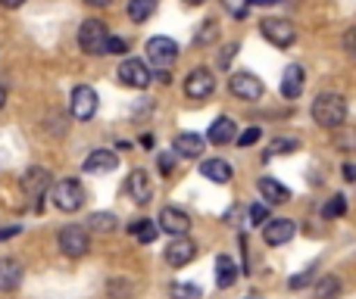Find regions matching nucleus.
Returning a JSON list of instances; mask_svg holds the SVG:
<instances>
[{
    "mask_svg": "<svg viewBox=\"0 0 356 299\" xmlns=\"http://www.w3.org/2000/svg\"><path fill=\"white\" fill-rule=\"evenodd\" d=\"M207 141L213 144V147H225V144L238 141V125H234V119L219 116L213 125H209V131H207Z\"/></svg>",
    "mask_w": 356,
    "mask_h": 299,
    "instance_id": "15",
    "label": "nucleus"
},
{
    "mask_svg": "<svg viewBox=\"0 0 356 299\" xmlns=\"http://www.w3.org/2000/svg\"><path fill=\"white\" fill-rule=\"evenodd\" d=\"M334 147L338 150H356V128L338 125V128H334Z\"/></svg>",
    "mask_w": 356,
    "mask_h": 299,
    "instance_id": "28",
    "label": "nucleus"
},
{
    "mask_svg": "<svg viewBox=\"0 0 356 299\" xmlns=\"http://www.w3.org/2000/svg\"><path fill=\"white\" fill-rule=\"evenodd\" d=\"M116 165H119V156L113 150H91L85 159L88 175H110V171H116Z\"/></svg>",
    "mask_w": 356,
    "mask_h": 299,
    "instance_id": "16",
    "label": "nucleus"
},
{
    "mask_svg": "<svg viewBox=\"0 0 356 299\" xmlns=\"http://www.w3.org/2000/svg\"><path fill=\"white\" fill-rule=\"evenodd\" d=\"M213 91H216V78L209 69H194V72H188V78H184V94H188L191 100H207Z\"/></svg>",
    "mask_w": 356,
    "mask_h": 299,
    "instance_id": "10",
    "label": "nucleus"
},
{
    "mask_svg": "<svg viewBox=\"0 0 356 299\" xmlns=\"http://www.w3.org/2000/svg\"><path fill=\"white\" fill-rule=\"evenodd\" d=\"M344 178H347V181H356V165L353 162L344 165Z\"/></svg>",
    "mask_w": 356,
    "mask_h": 299,
    "instance_id": "41",
    "label": "nucleus"
},
{
    "mask_svg": "<svg viewBox=\"0 0 356 299\" xmlns=\"http://www.w3.org/2000/svg\"><path fill=\"white\" fill-rule=\"evenodd\" d=\"M303 94V66L291 62L282 75V97L284 100H297Z\"/></svg>",
    "mask_w": 356,
    "mask_h": 299,
    "instance_id": "18",
    "label": "nucleus"
},
{
    "mask_svg": "<svg viewBox=\"0 0 356 299\" xmlns=\"http://www.w3.org/2000/svg\"><path fill=\"white\" fill-rule=\"evenodd\" d=\"M259 31H263L266 41L282 47V50L297 41V28L288 22V19H263V22H259Z\"/></svg>",
    "mask_w": 356,
    "mask_h": 299,
    "instance_id": "5",
    "label": "nucleus"
},
{
    "mask_svg": "<svg viewBox=\"0 0 356 299\" xmlns=\"http://www.w3.org/2000/svg\"><path fill=\"white\" fill-rule=\"evenodd\" d=\"M125 50H129L125 37H110V41H106V53H125Z\"/></svg>",
    "mask_w": 356,
    "mask_h": 299,
    "instance_id": "35",
    "label": "nucleus"
},
{
    "mask_svg": "<svg viewBox=\"0 0 356 299\" xmlns=\"http://www.w3.org/2000/svg\"><path fill=\"white\" fill-rule=\"evenodd\" d=\"M259 137H263V131H259L257 125H253V128H247L244 135H238V147H250V144H257Z\"/></svg>",
    "mask_w": 356,
    "mask_h": 299,
    "instance_id": "32",
    "label": "nucleus"
},
{
    "mask_svg": "<svg viewBox=\"0 0 356 299\" xmlns=\"http://www.w3.org/2000/svg\"><path fill=\"white\" fill-rule=\"evenodd\" d=\"M188 6H200V3H207V0H184Z\"/></svg>",
    "mask_w": 356,
    "mask_h": 299,
    "instance_id": "45",
    "label": "nucleus"
},
{
    "mask_svg": "<svg viewBox=\"0 0 356 299\" xmlns=\"http://www.w3.org/2000/svg\"><path fill=\"white\" fill-rule=\"evenodd\" d=\"M313 122L322 125V128H338V125L347 122V100L341 97V94H319V97L313 100Z\"/></svg>",
    "mask_w": 356,
    "mask_h": 299,
    "instance_id": "1",
    "label": "nucleus"
},
{
    "mask_svg": "<svg viewBox=\"0 0 356 299\" xmlns=\"http://www.w3.org/2000/svg\"><path fill=\"white\" fill-rule=\"evenodd\" d=\"M106 41H110V31H106L104 19H85L79 28V47L85 50L88 56L106 53Z\"/></svg>",
    "mask_w": 356,
    "mask_h": 299,
    "instance_id": "2",
    "label": "nucleus"
},
{
    "mask_svg": "<svg viewBox=\"0 0 356 299\" xmlns=\"http://www.w3.org/2000/svg\"><path fill=\"white\" fill-rule=\"evenodd\" d=\"M197 259V244L194 240H188L181 234V237H172V244L166 246V262L172 265V268H184L188 262H194Z\"/></svg>",
    "mask_w": 356,
    "mask_h": 299,
    "instance_id": "11",
    "label": "nucleus"
},
{
    "mask_svg": "<svg viewBox=\"0 0 356 299\" xmlns=\"http://www.w3.org/2000/svg\"><path fill=\"white\" fill-rule=\"evenodd\" d=\"M234 53H238V44H228V47L219 53V66H228V60H232Z\"/></svg>",
    "mask_w": 356,
    "mask_h": 299,
    "instance_id": "38",
    "label": "nucleus"
},
{
    "mask_svg": "<svg viewBox=\"0 0 356 299\" xmlns=\"http://www.w3.org/2000/svg\"><path fill=\"white\" fill-rule=\"evenodd\" d=\"M172 169H175V156L172 153H163L160 156V171L163 175H172Z\"/></svg>",
    "mask_w": 356,
    "mask_h": 299,
    "instance_id": "37",
    "label": "nucleus"
},
{
    "mask_svg": "<svg viewBox=\"0 0 356 299\" xmlns=\"http://www.w3.org/2000/svg\"><path fill=\"white\" fill-rule=\"evenodd\" d=\"M234 281H238V265H234L228 256H219L216 259V284H219L222 290H228Z\"/></svg>",
    "mask_w": 356,
    "mask_h": 299,
    "instance_id": "23",
    "label": "nucleus"
},
{
    "mask_svg": "<svg viewBox=\"0 0 356 299\" xmlns=\"http://www.w3.org/2000/svg\"><path fill=\"white\" fill-rule=\"evenodd\" d=\"M266 221H269V209L266 206H250V225H266Z\"/></svg>",
    "mask_w": 356,
    "mask_h": 299,
    "instance_id": "33",
    "label": "nucleus"
},
{
    "mask_svg": "<svg viewBox=\"0 0 356 299\" xmlns=\"http://www.w3.org/2000/svg\"><path fill=\"white\" fill-rule=\"evenodd\" d=\"M307 284H309V271H303V275L291 277V290H300V287H307Z\"/></svg>",
    "mask_w": 356,
    "mask_h": 299,
    "instance_id": "39",
    "label": "nucleus"
},
{
    "mask_svg": "<svg viewBox=\"0 0 356 299\" xmlns=\"http://www.w3.org/2000/svg\"><path fill=\"white\" fill-rule=\"evenodd\" d=\"M129 234H135L141 244H154L156 234H160V225H156V221H150V219H135L129 225Z\"/></svg>",
    "mask_w": 356,
    "mask_h": 299,
    "instance_id": "24",
    "label": "nucleus"
},
{
    "mask_svg": "<svg viewBox=\"0 0 356 299\" xmlns=\"http://www.w3.org/2000/svg\"><path fill=\"white\" fill-rule=\"evenodd\" d=\"M172 150L178 153V156H184V159H197V156L203 153V137H200V135H191V131H184V135L175 137Z\"/></svg>",
    "mask_w": 356,
    "mask_h": 299,
    "instance_id": "22",
    "label": "nucleus"
},
{
    "mask_svg": "<svg viewBox=\"0 0 356 299\" xmlns=\"http://www.w3.org/2000/svg\"><path fill=\"white\" fill-rule=\"evenodd\" d=\"M69 112H72L75 122L94 119V112H97V94H94V87H88V85L72 87V94H69Z\"/></svg>",
    "mask_w": 356,
    "mask_h": 299,
    "instance_id": "3",
    "label": "nucleus"
},
{
    "mask_svg": "<svg viewBox=\"0 0 356 299\" xmlns=\"http://www.w3.org/2000/svg\"><path fill=\"white\" fill-rule=\"evenodd\" d=\"M228 91H232L238 100H247V103H253V100H259L266 94V87H263V81H259L257 75L234 72L232 78H228Z\"/></svg>",
    "mask_w": 356,
    "mask_h": 299,
    "instance_id": "6",
    "label": "nucleus"
},
{
    "mask_svg": "<svg viewBox=\"0 0 356 299\" xmlns=\"http://www.w3.org/2000/svg\"><path fill=\"white\" fill-rule=\"evenodd\" d=\"M341 293V281L334 275H322L316 284V299H338Z\"/></svg>",
    "mask_w": 356,
    "mask_h": 299,
    "instance_id": "26",
    "label": "nucleus"
},
{
    "mask_svg": "<svg viewBox=\"0 0 356 299\" xmlns=\"http://www.w3.org/2000/svg\"><path fill=\"white\" fill-rule=\"evenodd\" d=\"M88 225H91V231H100V234H110V231H116V225H119V219L113 212H94L91 219H88Z\"/></svg>",
    "mask_w": 356,
    "mask_h": 299,
    "instance_id": "27",
    "label": "nucleus"
},
{
    "mask_svg": "<svg viewBox=\"0 0 356 299\" xmlns=\"http://www.w3.org/2000/svg\"><path fill=\"white\" fill-rule=\"evenodd\" d=\"M172 299H200V287H194V284H172Z\"/></svg>",
    "mask_w": 356,
    "mask_h": 299,
    "instance_id": "31",
    "label": "nucleus"
},
{
    "mask_svg": "<svg viewBox=\"0 0 356 299\" xmlns=\"http://www.w3.org/2000/svg\"><path fill=\"white\" fill-rule=\"evenodd\" d=\"M85 3H88V6H106L110 0H85Z\"/></svg>",
    "mask_w": 356,
    "mask_h": 299,
    "instance_id": "43",
    "label": "nucleus"
},
{
    "mask_svg": "<svg viewBox=\"0 0 356 299\" xmlns=\"http://www.w3.org/2000/svg\"><path fill=\"white\" fill-rule=\"evenodd\" d=\"M297 234V225L291 219H272L263 225V240L269 246H284Z\"/></svg>",
    "mask_w": 356,
    "mask_h": 299,
    "instance_id": "13",
    "label": "nucleus"
},
{
    "mask_svg": "<svg viewBox=\"0 0 356 299\" xmlns=\"http://www.w3.org/2000/svg\"><path fill=\"white\" fill-rule=\"evenodd\" d=\"M22 284V265L16 259H0V293H10Z\"/></svg>",
    "mask_w": 356,
    "mask_h": 299,
    "instance_id": "20",
    "label": "nucleus"
},
{
    "mask_svg": "<svg viewBox=\"0 0 356 299\" xmlns=\"http://www.w3.org/2000/svg\"><path fill=\"white\" fill-rule=\"evenodd\" d=\"M344 50H347V56H350V60H356V25H353V28H347V35H344Z\"/></svg>",
    "mask_w": 356,
    "mask_h": 299,
    "instance_id": "34",
    "label": "nucleus"
},
{
    "mask_svg": "<svg viewBox=\"0 0 356 299\" xmlns=\"http://www.w3.org/2000/svg\"><path fill=\"white\" fill-rule=\"evenodd\" d=\"M259 194H263V200L269 203V206H282V203L291 200V190L284 187V184H278L275 178H259Z\"/></svg>",
    "mask_w": 356,
    "mask_h": 299,
    "instance_id": "19",
    "label": "nucleus"
},
{
    "mask_svg": "<svg viewBox=\"0 0 356 299\" xmlns=\"http://www.w3.org/2000/svg\"><path fill=\"white\" fill-rule=\"evenodd\" d=\"M125 190H129V196L138 203V206H147V203L154 200V184H150V175L144 169L131 171L129 181H125Z\"/></svg>",
    "mask_w": 356,
    "mask_h": 299,
    "instance_id": "12",
    "label": "nucleus"
},
{
    "mask_svg": "<svg viewBox=\"0 0 356 299\" xmlns=\"http://www.w3.org/2000/svg\"><path fill=\"white\" fill-rule=\"evenodd\" d=\"M216 37V22H203V31L197 35V44H207Z\"/></svg>",
    "mask_w": 356,
    "mask_h": 299,
    "instance_id": "36",
    "label": "nucleus"
},
{
    "mask_svg": "<svg viewBox=\"0 0 356 299\" xmlns=\"http://www.w3.org/2000/svg\"><path fill=\"white\" fill-rule=\"evenodd\" d=\"M116 78L122 81L125 87H147L150 85V69H147V62H141V60H125L122 66L116 69Z\"/></svg>",
    "mask_w": 356,
    "mask_h": 299,
    "instance_id": "9",
    "label": "nucleus"
},
{
    "mask_svg": "<svg viewBox=\"0 0 356 299\" xmlns=\"http://www.w3.org/2000/svg\"><path fill=\"white\" fill-rule=\"evenodd\" d=\"M147 60L154 62L156 69H169L178 60V44L172 37H150L147 41Z\"/></svg>",
    "mask_w": 356,
    "mask_h": 299,
    "instance_id": "8",
    "label": "nucleus"
},
{
    "mask_svg": "<svg viewBox=\"0 0 356 299\" xmlns=\"http://www.w3.org/2000/svg\"><path fill=\"white\" fill-rule=\"evenodd\" d=\"M156 3L160 0H129V19L131 22H147L156 12Z\"/></svg>",
    "mask_w": 356,
    "mask_h": 299,
    "instance_id": "25",
    "label": "nucleus"
},
{
    "mask_svg": "<svg viewBox=\"0 0 356 299\" xmlns=\"http://www.w3.org/2000/svg\"><path fill=\"white\" fill-rule=\"evenodd\" d=\"M160 231H166V234H172V237H181V234H188L191 231V219H188V212H181V209H175V206H166L160 212Z\"/></svg>",
    "mask_w": 356,
    "mask_h": 299,
    "instance_id": "14",
    "label": "nucleus"
},
{
    "mask_svg": "<svg viewBox=\"0 0 356 299\" xmlns=\"http://www.w3.org/2000/svg\"><path fill=\"white\" fill-rule=\"evenodd\" d=\"M50 187V171L41 169V165H35V169H29L22 175V194L29 196H44Z\"/></svg>",
    "mask_w": 356,
    "mask_h": 299,
    "instance_id": "17",
    "label": "nucleus"
},
{
    "mask_svg": "<svg viewBox=\"0 0 356 299\" xmlns=\"http://www.w3.org/2000/svg\"><path fill=\"white\" fill-rule=\"evenodd\" d=\"M56 240H60V250L66 253V256H72V259L85 256V253L91 250V237H88V231H85V228H79V225L63 228Z\"/></svg>",
    "mask_w": 356,
    "mask_h": 299,
    "instance_id": "7",
    "label": "nucleus"
},
{
    "mask_svg": "<svg viewBox=\"0 0 356 299\" xmlns=\"http://www.w3.org/2000/svg\"><path fill=\"white\" fill-rule=\"evenodd\" d=\"M297 147H300L297 137H275V141L269 144V156H284V153H294Z\"/></svg>",
    "mask_w": 356,
    "mask_h": 299,
    "instance_id": "30",
    "label": "nucleus"
},
{
    "mask_svg": "<svg viewBox=\"0 0 356 299\" xmlns=\"http://www.w3.org/2000/svg\"><path fill=\"white\" fill-rule=\"evenodd\" d=\"M344 212H347V196H341V194H334L332 200L322 206V219H341Z\"/></svg>",
    "mask_w": 356,
    "mask_h": 299,
    "instance_id": "29",
    "label": "nucleus"
},
{
    "mask_svg": "<svg viewBox=\"0 0 356 299\" xmlns=\"http://www.w3.org/2000/svg\"><path fill=\"white\" fill-rule=\"evenodd\" d=\"M54 203L60 212H79L85 206V187L79 181H72V178H66V181H60L54 187Z\"/></svg>",
    "mask_w": 356,
    "mask_h": 299,
    "instance_id": "4",
    "label": "nucleus"
},
{
    "mask_svg": "<svg viewBox=\"0 0 356 299\" xmlns=\"http://www.w3.org/2000/svg\"><path fill=\"white\" fill-rule=\"evenodd\" d=\"M253 6H269V3H278V0H250Z\"/></svg>",
    "mask_w": 356,
    "mask_h": 299,
    "instance_id": "42",
    "label": "nucleus"
},
{
    "mask_svg": "<svg viewBox=\"0 0 356 299\" xmlns=\"http://www.w3.org/2000/svg\"><path fill=\"white\" fill-rule=\"evenodd\" d=\"M200 175L207 178V181H213V184H228L232 181V165L225 162V159H207V162L200 165Z\"/></svg>",
    "mask_w": 356,
    "mask_h": 299,
    "instance_id": "21",
    "label": "nucleus"
},
{
    "mask_svg": "<svg viewBox=\"0 0 356 299\" xmlns=\"http://www.w3.org/2000/svg\"><path fill=\"white\" fill-rule=\"evenodd\" d=\"M22 3H25V0H0V6H3V10H19Z\"/></svg>",
    "mask_w": 356,
    "mask_h": 299,
    "instance_id": "40",
    "label": "nucleus"
},
{
    "mask_svg": "<svg viewBox=\"0 0 356 299\" xmlns=\"http://www.w3.org/2000/svg\"><path fill=\"white\" fill-rule=\"evenodd\" d=\"M3 103H6V87L0 85V110H3Z\"/></svg>",
    "mask_w": 356,
    "mask_h": 299,
    "instance_id": "44",
    "label": "nucleus"
}]
</instances>
